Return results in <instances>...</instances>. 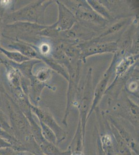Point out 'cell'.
Returning a JSON list of instances; mask_svg holds the SVG:
<instances>
[{"mask_svg":"<svg viewBox=\"0 0 139 155\" xmlns=\"http://www.w3.org/2000/svg\"><path fill=\"white\" fill-rule=\"evenodd\" d=\"M6 104L9 115V124L14 137L23 144L27 152L35 155H43L41 149L32 135L28 118L11 97L6 95Z\"/></svg>","mask_w":139,"mask_h":155,"instance_id":"obj_1","label":"cell"},{"mask_svg":"<svg viewBox=\"0 0 139 155\" xmlns=\"http://www.w3.org/2000/svg\"><path fill=\"white\" fill-rule=\"evenodd\" d=\"M82 61L73 60L65 69L69 76L68 88L67 94V104L64 115L62 120V124L67 127L68 125V120L71 111L73 107H78L81 95L79 94V85L81 72Z\"/></svg>","mask_w":139,"mask_h":155,"instance_id":"obj_2","label":"cell"},{"mask_svg":"<svg viewBox=\"0 0 139 155\" xmlns=\"http://www.w3.org/2000/svg\"><path fill=\"white\" fill-rule=\"evenodd\" d=\"M54 1H39L32 2L18 11L8 15L5 19L6 23L27 22L45 25L46 10Z\"/></svg>","mask_w":139,"mask_h":155,"instance_id":"obj_3","label":"cell"},{"mask_svg":"<svg viewBox=\"0 0 139 155\" xmlns=\"http://www.w3.org/2000/svg\"><path fill=\"white\" fill-rule=\"evenodd\" d=\"M71 11L78 21L86 28H106L109 22L96 12L87 3L86 1H81L74 5Z\"/></svg>","mask_w":139,"mask_h":155,"instance_id":"obj_4","label":"cell"},{"mask_svg":"<svg viewBox=\"0 0 139 155\" xmlns=\"http://www.w3.org/2000/svg\"><path fill=\"white\" fill-rule=\"evenodd\" d=\"M46 25H41L27 22H17L6 25L4 35L13 34L9 38H16L15 41L31 42L37 39V36Z\"/></svg>","mask_w":139,"mask_h":155,"instance_id":"obj_5","label":"cell"},{"mask_svg":"<svg viewBox=\"0 0 139 155\" xmlns=\"http://www.w3.org/2000/svg\"><path fill=\"white\" fill-rule=\"evenodd\" d=\"M112 111L114 113L112 115L126 120L137 132L139 131V106L126 95H122L117 101L113 104Z\"/></svg>","mask_w":139,"mask_h":155,"instance_id":"obj_6","label":"cell"},{"mask_svg":"<svg viewBox=\"0 0 139 155\" xmlns=\"http://www.w3.org/2000/svg\"><path fill=\"white\" fill-rule=\"evenodd\" d=\"M92 71L93 69L91 67L87 71L85 81L84 87H83V92H82L81 99L78 107L79 114L78 122L81 124L84 137H85L87 122L88 120V114L93 100Z\"/></svg>","mask_w":139,"mask_h":155,"instance_id":"obj_7","label":"cell"},{"mask_svg":"<svg viewBox=\"0 0 139 155\" xmlns=\"http://www.w3.org/2000/svg\"><path fill=\"white\" fill-rule=\"evenodd\" d=\"M77 46L81 51V60L84 63L88 57L102 53H115L118 49L117 41H95L93 39L78 42Z\"/></svg>","mask_w":139,"mask_h":155,"instance_id":"obj_8","label":"cell"},{"mask_svg":"<svg viewBox=\"0 0 139 155\" xmlns=\"http://www.w3.org/2000/svg\"><path fill=\"white\" fill-rule=\"evenodd\" d=\"M121 58H122L120 57V55L117 52L114 53L110 65L107 69V70L104 72L101 79L97 85L95 90L93 91V100L90 111L88 114V118H89L92 112L95 111L96 108L98 107V106L103 96L106 94V91L107 88V85L111 76H112L113 72H114L115 66L118 62V61Z\"/></svg>","mask_w":139,"mask_h":155,"instance_id":"obj_9","label":"cell"},{"mask_svg":"<svg viewBox=\"0 0 139 155\" xmlns=\"http://www.w3.org/2000/svg\"><path fill=\"white\" fill-rule=\"evenodd\" d=\"M31 110L32 113L37 117L39 122L46 125L55 133L58 145L65 140L67 136V132L59 125L49 110L33 105L32 106Z\"/></svg>","mask_w":139,"mask_h":155,"instance_id":"obj_10","label":"cell"},{"mask_svg":"<svg viewBox=\"0 0 139 155\" xmlns=\"http://www.w3.org/2000/svg\"><path fill=\"white\" fill-rule=\"evenodd\" d=\"M58 6V18L54 23L59 32H64L71 30L78 23L73 12L61 1H55Z\"/></svg>","mask_w":139,"mask_h":155,"instance_id":"obj_11","label":"cell"},{"mask_svg":"<svg viewBox=\"0 0 139 155\" xmlns=\"http://www.w3.org/2000/svg\"><path fill=\"white\" fill-rule=\"evenodd\" d=\"M106 115L109 122L116 129L120 136H121L132 153L136 155H139V143H137L134 136L115 116L107 113H106Z\"/></svg>","mask_w":139,"mask_h":155,"instance_id":"obj_12","label":"cell"},{"mask_svg":"<svg viewBox=\"0 0 139 155\" xmlns=\"http://www.w3.org/2000/svg\"><path fill=\"white\" fill-rule=\"evenodd\" d=\"M138 59L139 54L126 55L120 58L115 67V78L114 80L106 90L112 87L120 78L127 74V72L130 71V69L132 68V66L136 63Z\"/></svg>","mask_w":139,"mask_h":155,"instance_id":"obj_13","label":"cell"},{"mask_svg":"<svg viewBox=\"0 0 139 155\" xmlns=\"http://www.w3.org/2000/svg\"><path fill=\"white\" fill-rule=\"evenodd\" d=\"M85 137L83 136L81 124L78 123L75 132L67 150L72 152H84Z\"/></svg>","mask_w":139,"mask_h":155,"instance_id":"obj_14","label":"cell"},{"mask_svg":"<svg viewBox=\"0 0 139 155\" xmlns=\"http://www.w3.org/2000/svg\"><path fill=\"white\" fill-rule=\"evenodd\" d=\"M86 2L92 9L98 14L107 20L109 22L113 21L114 18L112 15L101 1L87 0Z\"/></svg>","mask_w":139,"mask_h":155,"instance_id":"obj_15","label":"cell"},{"mask_svg":"<svg viewBox=\"0 0 139 155\" xmlns=\"http://www.w3.org/2000/svg\"><path fill=\"white\" fill-rule=\"evenodd\" d=\"M130 19L129 18H125L121 20L120 21L117 22L116 23L110 25L109 28H107L104 31L101 33L98 36L94 37L93 39L96 41H100L102 39L104 38V37H107L111 36L112 34H114L119 31L122 30V28L126 26V25L130 22Z\"/></svg>","mask_w":139,"mask_h":155,"instance_id":"obj_16","label":"cell"},{"mask_svg":"<svg viewBox=\"0 0 139 155\" xmlns=\"http://www.w3.org/2000/svg\"><path fill=\"white\" fill-rule=\"evenodd\" d=\"M41 152L45 155H71V152L69 150H61L56 145L48 142L45 140L39 145Z\"/></svg>","mask_w":139,"mask_h":155,"instance_id":"obj_17","label":"cell"},{"mask_svg":"<svg viewBox=\"0 0 139 155\" xmlns=\"http://www.w3.org/2000/svg\"><path fill=\"white\" fill-rule=\"evenodd\" d=\"M34 72H32L35 78L38 81L44 83H47L52 75V69L46 64L36 68Z\"/></svg>","mask_w":139,"mask_h":155,"instance_id":"obj_18","label":"cell"},{"mask_svg":"<svg viewBox=\"0 0 139 155\" xmlns=\"http://www.w3.org/2000/svg\"><path fill=\"white\" fill-rule=\"evenodd\" d=\"M0 51L6 56L7 58L12 61L13 62L17 64L23 63V62L28 61L31 59L27 58L25 55L17 51H9L0 47Z\"/></svg>","mask_w":139,"mask_h":155,"instance_id":"obj_19","label":"cell"},{"mask_svg":"<svg viewBox=\"0 0 139 155\" xmlns=\"http://www.w3.org/2000/svg\"><path fill=\"white\" fill-rule=\"evenodd\" d=\"M39 124L41 127V132L44 139L48 142L58 146L56 136L51 129L41 122H39Z\"/></svg>","mask_w":139,"mask_h":155,"instance_id":"obj_20","label":"cell"},{"mask_svg":"<svg viewBox=\"0 0 139 155\" xmlns=\"http://www.w3.org/2000/svg\"><path fill=\"white\" fill-rule=\"evenodd\" d=\"M132 77L130 78L126 83V88L127 92L131 94L137 93L139 91V77L137 78V76L136 77H134V76H132Z\"/></svg>","mask_w":139,"mask_h":155,"instance_id":"obj_21","label":"cell"},{"mask_svg":"<svg viewBox=\"0 0 139 155\" xmlns=\"http://www.w3.org/2000/svg\"><path fill=\"white\" fill-rule=\"evenodd\" d=\"M0 128L2 129L3 130L14 137L12 132V129L11 128L9 123L7 120V117L1 109H0Z\"/></svg>","mask_w":139,"mask_h":155,"instance_id":"obj_22","label":"cell"},{"mask_svg":"<svg viewBox=\"0 0 139 155\" xmlns=\"http://www.w3.org/2000/svg\"><path fill=\"white\" fill-rule=\"evenodd\" d=\"M51 48L48 43H42L39 47V53L44 57H47L48 54L51 53Z\"/></svg>","mask_w":139,"mask_h":155,"instance_id":"obj_23","label":"cell"},{"mask_svg":"<svg viewBox=\"0 0 139 155\" xmlns=\"http://www.w3.org/2000/svg\"><path fill=\"white\" fill-rule=\"evenodd\" d=\"M97 138H96V143H97V155H106L103 150L102 149L101 144L100 135L99 134L98 131H97Z\"/></svg>","mask_w":139,"mask_h":155,"instance_id":"obj_24","label":"cell"},{"mask_svg":"<svg viewBox=\"0 0 139 155\" xmlns=\"http://www.w3.org/2000/svg\"><path fill=\"white\" fill-rule=\"evenodd\" d=\"M5 148H12L16 150L15 146H13L11 143H9L6 140L3 139L2 137H0V149Z\"/></svg>","mask_w":139,"mask_h":155,"instance_id":"obj_25","label":"cell"},{"mask_svg":"<svg viewBox=\"0 0 139 155\" xmlns=\"http://www.w3.org/2000/svg\"><path fill=\"white\" fill-rule=\"evenodd\" d=\"M11 1H1V5L4 7H6L12 3Z\"/></svg>","mask_w":139,"mask_h":155,"instance_id":"obj_26","label":"cell"},{"mask_svg":"<svg viewBox=\"0 0 139 155\" xmlns=\"http://www.w3.org/2000/svg\"><path fill=\"white\" fill-rule=\"evenodd\" d=\"M71 155H85L84 152H72Z\"/></svg>","mask_w":139,"mask_h":155,"instance_id":"obj_27","label":"cell"},{"mask_svg":"<svg viewBox=\"0 0 139 155\" xmlns=\"http://www.w3.org/2000/svg\"><path fill=\"white\" fill-rule=\"evenodd\" d=\"M0 47H1V46H0Z\"/></svg>","mask_w":139,"mask_h":155,"instance_id":"obj_28","label":"cell"}]
</instances>
